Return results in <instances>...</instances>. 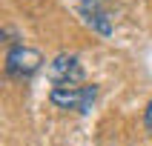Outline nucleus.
<instances>
[{
	"label": "nucleus",
	"instance_id": "obj_1",
	"mask_svg": "<svg viewBox=\"0 0 152 146\" xmlns=\"http://www.w3.org/2000/svg\"><path fill=\"white\" fill-rule=\"evenodd\" d=\"M43 66V54L32 46H23V43H17V46H9L6 52V75L15 77V80H29L32 75H37Z\"/></svg>",
	"mask_w": 152,
	"mask_h": 146
},
{
	"label": "nucleus",
	"instance_id": "obj_2",
	"mask_svg": "<svg viewBox=\"0 0 152 146\" xmlns=\"http://www.w3.org/2000/svg\"><path fill=\"white\" fill-rule=\"evenodd\" d=\"M98 97V86H77V83H63L55 86L49 92L52 106L58 109H75V112H86Z\"/></svg>",
	"mask_w": 152,
	"mask_h": 146
},
{
	"label": "nucleus",
	"instance_id": "obj_3",
	"mask_svg": "<svg viewBox=\"0 0 152 146\" xmlns=\"http://www.w3.org/2000/svg\"><path fill=\"white\" fill-rule=\"evenodd\" d=\"M49 80L55 86H63V83H80L83 80V66L75 54H58V57L49 63Z\"/></svg>",
	"mask_w": 152,
	"mask_h": 146
},
{
	"label": "nucleus",
	"instance_id": "obj_4",
	"mask_svg": "<svg viewBox=\"0 0 152 146\" xmlns=\"http://www.w3.org/2000/svg\"><path fill=\"white\" fill-rule=\"evenodd\" d=\"M80 15H83V20L92 26L98 34H103V37L112 34V20H109V15L101 9L98 0H83V3H80Z\"/></svg>",
	"mask_w": 152,
	"mask_h": 146
},
{
	"label": "nucleus",
	"instance_id": "obj_5",
	"mask_svg": "<svg viewBox=\"0 0 152 146\" xmlns=\"http://www.w3.org/2000/svg\"><path fill=\"white\" fill-rule=\"evenodd\" d=\"M144 126H146V132L152 135V100L146 103V112H144Z\"/></svg>",
	"mask_w": 152,
	"mask_h": 146
}]
</instances>
